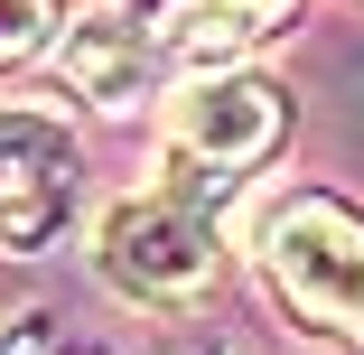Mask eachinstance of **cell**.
Returning <instances> with one entry per match:
<instances>
[{"label": "cell", "mask_w": 364, "mask_h": 355, "mask_svg": "<svg viewBox=\"0 0 364 355\" xmlns=\"http://www.w3.org/2000/svg\"><path fill=\"white\" fill-rule=\"evenodd\" d=\"M85 206V150L38 103H0V253H47Z\"/></svg>", "instance_id": "obj_4"}, {"label": "cell", "mask_w": 364, "mask_h": 355, "mask_svg": "<svg viewBox=\"0 0 364 355\" xmlns=\"http://www.w3.org/2000/svg\"><path fill=\"white\" fill-rule=\"evenodd\" d=\"M56 65H65V85H75L85 103H103V112H140V103L168 85L178 47H168L159 10H85L75 28H65Z\"/></svg>", "instance_id": "obj_5"}, {"label": "cell", "mask_w": 364, "mask_h": 355, "mask_svg": "<svg viewBox=\"0 0 364 355\" xmlns=\"http://www.w3.org/2000/svg\"><path fill=\"white\" fill-rule=\"evenodd\" d=\"M280 131H289V94L271 75L196 65V75L178 85V103H168V169H178V187H196V196L225 206L234 178L280 150Z\"/></svg>", "instance_id": "obj_3"}, {"label": "cell", "mask_w": 364, "mask_h": 355, "mask_svg": "<svg viewBox=\"0 0 364 355\" xmlns=\"http://www.w3.org/2000/svg\"><path fill=\"white\" fill-rule=\"evenodd\" d=\"M47 28H56V0H0V65L38 56V47H47Z\"/></svg>", "instance_id": "obj_6"}, {"label": "cell", "mask_w": 364, "mask_h": 355, "mask_svg": "<svg viewBox=\"0 0 364 355\" xmlns=\"http://www.w3.org/2000/svg\"><path fill=\"white\" fill-rule=\"evenodd\" d=\"M252 262L289 318L327 337H364V216L346 196H318V187L271 196L252 225Z\"/></svg>", "instance_id": "obj_1"}, {"label": "cell", "mask_w": 364, "mask_h": 355, "mask_svg": "<svg viewBox=\"0 0 364 355\" xmlns=\"http://www.w3.org/2000/svg\"><path fill=\"white\" fill-rule=\"evenodd\" d=\"M262 10H289V0H262Z\"/></svg>", "instance_id": "obj_7"}, {"label": "cell", "mask_w": 364, "mask_h": 355, "mask_svg": "<svg viewBox=\"0 0 364 355\" xmlns=\"http://www.w3.org/2000/svg\"><path fill=\"white\" fill-rule=\"evenodd\" d=\"M94 271L112 280L122 300L140 309H187L215 290V271H225V234H215V196L196 187H140L122 206H103L94 225Z\"/></svg>", "instance_id": "obj_2"}]
</instances>
